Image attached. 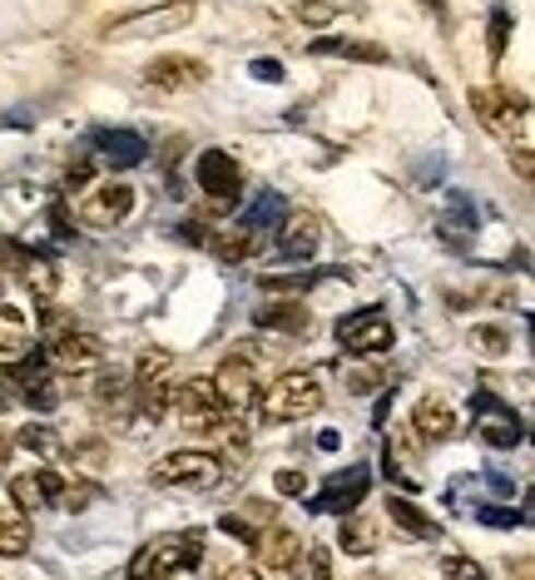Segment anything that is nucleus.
I'll use <instances>...</instances> for the list:
<instances>
[{
	"label": "nucleus",
	"mask_w": 535,
	"mask_h": 580,
	"mask_svg": "<svg viewBox=\"0 0 535 580\" xmlns=\"http://www.w3.org/2000/svg\"><path fill=\"white\" fill-rule=\"evenodd\" d=\"M204 560V531H179V536H159L129 560V580H174L179 570H193Z\"/></svg>",
	"instance_id": "nucleus-1"
},
{
	"label": "nucleus",
	"mask_w": 535,
	"mask_h": 580,
	"mask_svg": "<svg viewBox=\"0 0 535 580\" xmlns=\"http://www.w3.org/2000/svg\"><path fill=\"white\" fill-rule=\"evenodd\" d=\"M322 407V382L318 372H283L278 382L258 392V417L263 422H298Z\"/></svg>",
	"instance_id": "nucleus-2"
},
{
	"label": "nucleus",
	"mask_w": 535,
	"mask_h": 580,
	"mask_svg": "<svg viewBox=\"0 0 535 580\" xmlns=\"http://www.w3.org/2000/svg\"><path fill=\"white\" fill-rule=\"evenodd\" d=\"M472 115L491 129L496 140L531 144V105H525V99H515L511 90H496V85L472 90Z\"/></svg>",
	"instance_id": "nucleus-3"
},
{
	"label": "nucleus",
	"mask_w": 535,
	"mask_h": 580,
	"mask_svg": "<svg viewBox=\"0 0 535 580\" xmlns=\"http://www.w3.org/2000/svg\"><path fill=\"white\" fill-rule=\"evenodd\" d=\"M224 482V462L204 447H183L169 451L159 466H154V486H183V492H209V486Z\"/></svg>",
	"instance_id": "nucleus-4"
},
{
	"label": "nucleus",
	"mask_w": 535,
	"mask_h": 580,
	"mask_svg": "<svg viewBox=\"0 0 535 580\" xmlns=\"http://www.w3.org/2000/svg\"><path fill=\"white\" fill-rule=\"evenodd\" d=\"M75 214H80V224H85V228H115V224H124V218L134 214V184H124V179L90 184V189L80 193Z\"/></svg>",
	"instance_id": "nucleus-5"
},
{
	"label": "nucleus",
	"mask_w": 535,
	"mask_h": 580,
	"mask_svg": "<svg viewBox=\"0 0 535 580\" xmlns=\"http://www.w3.org/2000/svg\"><path fill=\"white\" fill-rule=\"evenodd\" d=\"M337 343H343L353 357H382V353H392L396 328L382 308H362V312L337 322Z\"/></svg>",
	"instance_id": "nucleus-6"
},
{
	"label": "nucleus",
	"mask_w": 535,
	"mask_h": 580,
	"mask_svg": "<svg viewBox=\"0 0 535 580\" xmlns=\"http://www.w3.org/2000/svg\"><path fill=\"white\" fill-rule=\"evenodd\" d=\"M253 551H258V570L268 580H298V566H302V536L288 526H263L253 536Z\"/></svg>",
	"instance_id": "nucleus-7"
},
{
	"label": "nucleus",
	"mask_w": 535,
	"mask_h": 580,
	"mask_svg": "<svg viewBox=\"0 0 535 580\" xmlns=\"http://www.w3.org/2000/svg\"><path fill=\"white\" fill-rule=\"evenodd\" d=\"M209 387H214V402L228 417H243V412L258 407V372L248 357H228V363L209 377Z\"/></svg>",
	"instance_id": "nucleus-8"
},
{
	"label": "nucleus",
	"mask_w": 535,
	"mask_h": 580,
	"mask_svg": "<svg viewBox=\"0 0 535 580\" xmlns=\"http://www.w3.org/2000/svg\"><path fill=\"white\" fill-rule=\"evenodd\" d=\"M193 15H199V0H169L159 11H140V15H129V21L109 25L105 35H119V40H150V35H174V31H183V25H193Z\"/></svg>",
	"instance_id": "nucleus-9"
},
{
	"label": "nucleus",
	"mask_w": 535,
	"mask_h": 580,
	"mask_svg": "<svg viewBox=\"0 0 535 580\" xmlns=\"http://www.w3.org/2000/svg\"><path fill=\"white\" fill-rule=\"evenodd\" d=\"M193 179H199V189H204L214 204H228V199H238V189H243V169H238V159L228 150H204V154H199Z\"/></svg>",
	"instance_id": "nucleus-10"
},
{
	"label": "nucleus",
	"mask_w": 535,
	"mask_h": 580,
	"mask_svg": "<svg viewBox=\"0 0 535 580\" xmlns=\"http://www.w3.org/2000/svg\"><path fill=\"white\" fill-rule=\"evenodd\" d=\"M50 363L60 367L64 377H85V372H99L105 347H99L95 333H75V328H64V333H55V343H50Z\"/></svg>",
	"instance_id": "nucleus-11"
},
{
	"label": "nucleus",
	"mask_w": 535,
	"mask_h": 580,
	"mask_svg": "<svg viewBox=\"0 0 535 580\" xmlns=\"http://www.w3.org/2000/svg\"><path fill=\"white\" fill-rule=\"evenodd\" d=\"M209 80V64L193 60V55H164L144 70V85L164 90V95H183V90H199Z\"/></svg>",
	"instance_id": "nucleus-12"
},
{
	"label": "nucleus",
	"mask_w": 535,
	"mask_h": 580,
	"mask_svg": "<svg viewBox=\"0 0 535 580\" xmlns=\"http://www.w3.org/2000/svg\"><path fill=\"white\" fill-rule=\"evenodd\" d=\"M412 431H417L421 441H451L461 431V412L451 407V398L427 392V398L412 407Z\"/></svg>",
	"instance_id": "nucleus-13"
},
{
	"label": "nucleus",
	"mask_w": 535,
	"mask_h": 580,
	"mask_svg": "<svg viewBox=\"0 0 535 580\" xmlns=\"http://www.w3.org/2000/svg\"><path fill=\"white\" fill-rule=\"evenodd\" d=\"M367 486H372V472H367V466H347V472L332 476V482L318 492V501H308V506H322V511H353V506L367 496Z\"/></svg>",
	"instance_id": "nucleus-14"
},
{
	"label": "nucleus",
	"mask_w": 535,
	"mask_h": 580,
	"mask_svg": "<svg viewBox=\"0 0 535 580\" xmlns=\"http://www.w3.org/2000/svg\"><path fill=\"white\" fill-rule=\"evenodd\" d=\"M15 273H21V288L31 293L40 308H50L55 293H60V269L40 253H15Z\"/></svg>",
	"instance_id": "nucleus-15"
},
{
	"label": "nucleus",
	"mask_w": 535,
	"mask_h": 580,
	"mask_svg": "<svg viewBox=\"0 0 535 580\" xmlns=\"http://www.w3.org/2000/svg\"><path fill=\"white\" fill-rule=\"evenodd\" d=\"M35 347V333H31V318L21 308H0V367H15L25 363Z\"/></svg>",
	"instance_id": "nucleus-16"
},
{
	"label": "nucleus",
	"mask_w": 535,
	"mask_h": 580,
	"mask_svg": "<svg viewBox=\"0 0 535 580\" xmlns=\"http://www.w3.org/2000/svg\"><path fill=\"white\" fill-rule=\"evenodd\" d=\"M322 244V224L318 214H293L288 224L278 228V253L283 258H312Z\"/></svg>",
	"instance_id": "nucleus-17"
},
{
	"label": "nucleus",
	"mask_w": 535,
	"mask_h": 580,
	"mask_svg": "<svg viewBox=\"0 0 535 580\" xmlns=\"http://www.w3.org/2000/svg\"><path fill=\"white\" fill-rule=\"evenodd\" d=\"M204 248L218 258V263H243L253 253V228L248 224H214L204 234Z\"/></svg>",
	"instance_id": "nucleus-18"
},
{
	"label": "nucleus",
	"mask_w": 535,
	"mask_h": 580,
	"mask_svg": "<svg viewBox=\"0 0 535 580\" xmlns=\"http://www.w3.org/2000/svg\"><path fill=\"white\" fill-rule=\"evenodd\" d=\"M253 322L258 328H273V333H302L308 328V308L298 298H273V303H258Z\"/></svg>",
	"instance_id": "nucleus-19"
},
{
	"label": "nucleus",
	"mask_w": 535,
	"mask_h": 580,
	"mask_svg": "<svg viewBox=\"0 0 535 580\" xmlns=\"http://www.w3.org/2000/svg\"><path fill=\"white\" fill-rule=\"evenodd\" d=\"M476 431H482V441H486V447H496V451H511L515 441L525 437L521 422H515L506 407H491V402H486V412H482V422H476Z\"/></svg>",
	"instance_id": "nucleus-20"
},
{
	"label": "nucleus",
	"mask_w": 535,
	"mask_h": 580,
	"mask_svg": "<svg viewBox=\"0 0 535 580\" xmlns=\"http://www.w3.org/2000/svg\"><path fill=\"white\" fill-rule=\"evenodd\" d=\"M377 541H382V531H377V521H372V516H362V511H347V516H343L337 546H343L347 556H372V551H377Z\"/></svg>",
	"instance_id": "nucleus-21"
},
{
	"label": "nucleus",
	"mask_w": 535,
	"mask_h": 580,
	"mask_svg": "<svg viewBox=\"0 0 535 580\" xmlns=\"http://www.w3.org/2000/svg\"><path fill=\"white\" fill-rule=\"evenodd\" d=\"M387 511H392V521H396V526H407L412 536L437 541V521H431V516L421 511L417 501H407V496H392V501H387Z\"/></svg>",
	"instance_id": "nucleus-22"
},
{
	"label": "nucleus",
	"mask_w": 535,
	"mask_h": 580,
	"mask_svg": "<svg viewBox=\"0 0 535 580\" xmlns=\"http://www.w3.org/2000/svg\"><path fill=\"white\" fill-rule=\"evenodd\" d=\"M31 551V521L25 511H0V556H25Z\"/></svg>",
	"instance_id": "nucleus-23"
},
{
	"label": "nucleus",
	"mask_w": 535,
	"mask_h": 580,
	"mask_svg": "<svg viewBox=\"0 0 535 580\" xmlns=\"http://www.w3.org/2000/svg\"><path fill=\"white\" fill-rule=\"evenodd\" d=\"M472 353L486 357V363H496V357H511V333L506 328H491V322H482V328H472Z\"/></svg>",
	"instance_id": "nucleus-24"
},
{
	"label": "nucleus",
	"mask_w": 535,
	"mask_h": 580,
	"mask_svg": "<svg viewBox=\"0 0 535 580\" xmlns=\"http://www.w3.org/2000/svg\"><path fill=\"white\" fill-rule=\"evenodd\" d=\"M11 501H15V511H35V506L50 501V496H45L40 472H21V476H11Z\"/></svg>",
	"instance_id": "nucleus-25"
},
{
	"label": "nucleus",
	"mask_w": 535,
	"mask_h": 580,
	"mask_svg": "<svg viewBox=\"0 0 535 580\" xmlns=\"http://www.w3.org/2000/svg\"><path fill=\"white\" fill-rule=\"evenodd\" d=\"M347 392H353V398H372L377 387L387 382V372L377 363H362V357H357V363H347Z\"/></svg>",
	"instance_id": "nucleus-26"
},
{
	"label": "nucleus",
	"mask_w": 535,
	"mask_h": 580,
	"mask_svg": "<svg viewBox=\"0 0 535 580\" xmlns=\"http://www.w3.org/2000/svg\"><path fill=\"white\" fill-rule=\"evenodd\" d=\"M99 154H105L109 164H140L144 150L134 134H99Z\"/></svg>",
	"instance_id": "nucleus-27"
},
{
	"label": "nucleus",
	"mask_w": 535,
	"mask_h": 580,
	"mask_svg": "<svg viewBox=\"0 0 535 580\" xmlns=\"http://www.w3.org/2000/svg\"><path fill=\"white\" fill-rule=\"evenodd\" d=\"M511 11L506 5H496L491 11V25H486V55H491V64H501V55H506V40H511Z\"/></svg>",
	"instance_id": "nucleus-28"
},
{
	"label": "nucleus",
	"mask_w": 535,
	"mask_h": 580,
	"mask_svg": "<svg viewBox=\"0 0 535 580\" xmlns=\"http://www.w3.org/2000/svg\"><path fill=\"white\" fill-rule=\"evenodd\" d=\"M298 15L302 25H312V31H322V25H337L343 21V5H332V0H298Z\"/></svg>",
	"instance_id": "nucleus-29"
},
{
	"label": "nucleus",
	"mask_w": 535,
	"mask_h": 580,
	"mask_svg": "<svg viewBox=\"0 0 535 580\" xmlns=\"http://www.w3.org/2000/svg\"><path fill=\"white\" fill-rule=\"evenodd\" d=\"M174 367V357L164 353V347H150V353H140V367H134V382H164V372Z\"/></svg>",
	"instance_id": "nucleus-30"
},
{
	"label": "nucleus",
	"mask_w": 535,
	"mask_h": 580,
	"mask_svg": "<svg viewBox=\"0 0 535 580\" xmlns=\"http://www.w3.org/2000/svg\"><path fill=\"white\" fill-rule=\"evenodd\" d=\"M273 492H278V496H302V492H308V476L293 472V466H288V472L273 476Z\"/></svg>",
	"instance_id": "nucleus-31"
},
{
	"label": "nucleus",
	"mask_w": 535,
	"mask_h": 580,
	"mask_svg": "<svg viewBox=\"0 0 535 580\" xmlns=\"http://www.w3.org/2000/svg\"><path fill=\"white\" fill-rule=\"evenodd\" d=\"M105 457H109L105 441H75V462H85V466H105Z\"/></svg>",
	"instance_id": "nucleus-32"
},
{
	"label": "nucleus",
	"mask_w": 535,
	"mask_h": 580,
	"mask_svg": "<svg viewBox=\"0 0 535 580\" xmlns=\"http://www.w3.org/2000/svg\"><path fill=\"white\" fill-rule=\"evenodd\" d=\"M21 441H25L31 451H45V457L55 451V431H50V427H25V431H21Z\"/></svg>",
	"instance_id": "nucleus-33"
},
{
	"label": "nucleus",
	"mask_w": 535,
	"mask_h": 580,
	"mask_svg": "<svg viewBox=\"0 0 535 580\" xmlns=\"http://www.w3.org/2000/svg\"><path fill=\"white\" fill-rule=\"evenodd\" d=\"M447 576H451V580H482V566H476V560L451 556V560H447Z\"/></svg>",
	"instance_id": "nucleus-34"
},
{
	"label": "nucleus",
	"mask_w": 535,
	"mask_h": 580,
	"mask_svg": "<svg viewBox=\"0 0 535 580\" xmlns=\"http://www.w3.org/2000/svg\"><path fill=\"white\" fill-rule=\"evenodd\" d=\"M253 80H283V64L263 55V60H253Z\"/></svg>",
	"instance_id": "nucleus-35"
},
{
	"label": "nucleus",
	"mask_w": 535,
	"mask_h": 580,
	"mask_svg": "<svg viewBox=\"0 0 535 580\" xmlns=\"http://www.w3.org/2000/svg\"><path fill=\"white\" fill-rule=\"evenodd\" d=\"M11 402H21V387H15V377L0 372V407H11Z\"/></svg>",
	"instance_id": "nucleus-36"
},
{
	"label": "nucleus",
	"mask_w": 535,
	"mask_h": 580,
	"mask_svg": "<svg viewBox=\"0 0 535 580\" xmlns=\"http://www.w3.org/2000/svg\"><path fill=\"white\" fill-rule=\"evenodd\" d=\"M214 580H258V570L253 566H224Z\"/></svg>",
	"instance_id": "nucleus-37"
},
{
	"label": "nucleus",
	"mask_w": 535,
	"mask_h": 580,
	"mask_svg": "<svg viewBox=\"0 0 535 580\" xmlns=\"http://www.w3.org/2000/svg\"><path fill=\"white\" fill-rule=\"evenodd\" d=\"M515 169H521V179H531L535 164H531V144H515Z\"/></svg>",
	"instance_id": "nucleus-38"
},
{
	"label": "nucleus",
	"mask_w": 535,
	"mask_h": 580,
	"mask_svg": "<svg viewBox=\"0 0 535 580\" xmlns=\"http://www.w3.org/2000/svg\"><path fill=\"white\" fill-rule=\"evenodd\" d=\"M482 521H491V526H511V521H521L515 511H482Z\"/></svg>",
	"instance_id": "nucleus-39"
},
{
	"label": "nucleus",
	"mask_w": 535,
	"mask_h": 580,
	"mask_svg": "<svg viewBox=\"0 0 535 580\" xmlns=\"http://www.w3.org/2000/svg\"><path fill=\"white\" fill-rule=\"evenodd\" d=\"M515 580H531V556L515 560Z\"/></svg>",
	"instance_id": "nucleus-40"
},
{
	"label": "nucleus",
	"mask_w": 535,
	"mask_h": 580,
	"mask_svg": "<svg viewBox=\"0 0 535 580\" xmlns=\"http://www.w3.org/2000/svg\"><path fill=\"white\" fill-rule=\"evenodd\" d=\"M11 462V437H5V431H0V466Z\"/></svg>",
	"instance_id": "nucleus-41"
},
{
	"label": "nucleus",
	"mask_w": 535,
	"mask_h": 580,
	"mask_svg": "<svg viewBox=\"0 0 535 580\" xmlns=\"http://www.w3.org/2000/svg\"><path fill=\"white\" fill-rule=\"evenodd\" d=\"M421 5H431V11H441V5H447V0H421Z\"/></svg>",
	"instance_id": "nucleus-42"
}]
</instances>
